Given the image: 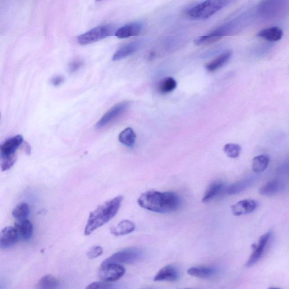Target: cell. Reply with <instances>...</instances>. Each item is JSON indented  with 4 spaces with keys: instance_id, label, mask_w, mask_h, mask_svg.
Returning a JSON list of instances; mask_svg holds the SVG:
<instances>
[{
    "instance_id": "cell-16",
    "label": "cell",
    "mask_w": 289,
    "mask_h": 289,
    "mask_svg": "<svg viewBox=\"0 0 289 289\" xmlns=\"http://www.w3.org/2000/svg\"><path fill=\"white\" fill-rule=\"evenodd\" d=\"M258 180L256 177L252 176L245 178L239 181H237L227 188V192L229 195H235L248 189L253 186Z\"/></svg>"
},
{
    "instance_id": "cell-8",
    "label": "cell",
    "mask_w": 289,
    "mask_h": 289,
    "mask_svg": "<svg viewBox=\"0 0 289 289\" xmlns=\"http://www.w3.org/2000/svg\"><path fill=\"white\" fill-rule=\"evenodd\" d=\"M272 237V232L269 231L261 236L258 242L254 247L253 253L247 260L246 265L250 267L254 265L262 258Z\"/></svg>"
},
{
    "instance_id": "cell-17",
    "label": "cell",
    "mask_w": 289,
    "mask_h": 289,
    "mask_svg": "<svg viewBox=\"0 0 289 289\" xmlns=\"http://www.w3.org/2000/svg\"><path fill=\"white\" fill-rule=\"evenodd\" d=\"M142 45L141 41H136L128 44L118 49L113 56V61H118L131 56L138 50Z\"/></svg>"
},
{
    "instance_id": "cell-28",
    "label": "cell",
    "mask_w": 289,
    "mask_h": 289,
    "mask_svg": "<svg viewBox=\"0 0 289 289\" xmlns=\"http://www.w3.org/2000/svg\"><path fill=\"white\" fill-rule=\"evenodd\" d=\"M30 212L29 205L25 203H21L13 209L12 215L17 220H22L26 219L29 216Z\"/></svg>"
},
{
    "instance_id": "cell-22",
    "label": "cell",
    "mask_w": 289,
    "mask_h": 289,
    "mask_svg": "<svg viewBox=\"0 0 289 289\" xmlns=\"http://www.w3.org/2000/svg\"><path fill=\"white\" fill-rule=\"evenodd\" d=\"M283 183L279 180H273L266 183L260 188L259 194L265 197L276 196L282 189Z\"/></svg>"
},
{
    "instance_id": "cell-33",
    "label": "cell",
    "mask_w": 289,
    "mask_h": 289,
    "mask_svg": "<svg viewBox=\"0 0 289 289\" xmlns=\"http://www.w3.org/2000/svg\"><path fill=\"white\" fill-rule=\"evenodd\" d=\"M113 285L110 282L107 281H97L92 282L87 286L86 288L88 289L94 288H112Z\"/></svg>"
},
{
    "instance_id": "cell-6",
    "label": "cell",
    "mask_w": 289,
    "mask_h": 289,
    "mask_svg": "<svg viewBox=\"0 0 289 289\" xmlns=\"http://www.w3.org/2000/svg\"><path fill=\"white\" fill-rule=\"evenodd\" d=\"M144 253L143 250L137 247H131L118 251L109 258L105 260L104 263H115L118 264H134L143 259Z\"/></svg>"
},
{
    "instance_id": "cell-34",
    "label": "cell",
    "mask_w": 289,
    "mask_h": 289,
    "mask_svg": "<svg viewBox=\"0 0 289 289\" xmlns=\"http://www.w3.org/2000/svg\"><path fill=\"white\" fill-rule=\"evenodd\" d=\"M84 62L80 59H75L71 62L69 65V70L70 72L73 73L76 72L79 68L83 65Z\"/></svg>"
},
{
    "instance_id": "cell-18",
    "label": "cell",
    "mask_w": 289,
    "mask_h": 289,
    "mask_svg": "<svg viewBox=\"0 0 289 289\" xmlns=\"http://www.w3.org/2000/svg\"><path fill=\"white\" fill-rule=\"evenodd\" d=\"M227 188L226 184L222 181L213 182L205 192L203 199V203H209L221 195L224 191L227 192Z\"/></svg>"
},
{
    "instance_id": "cell-11",
    "label": "cell",
    "mask_w": 289,
    "mask_h": 289,
    "mask_svg": "<svg viewBox=\"0 0 289 289\" xmlns=\"http://www.w3.org/2000/svg\"><path fill=\"white\" fill-rule=\"evenodd\" d=\"M19 237V234L16 227L4 228L2 231L1 237H0V247L2 250L11 248L16 244Z\"/></svg>"
},
{
    "instance_id": "cell-21",
    "label": "cell",
    "mask_w": 289,
    "mask_h": 289,
    "mask_svg": "<svg viewBox=\"0 0 289 289\" xmlns=\"http://www.w3.org/2000/svg\"><path fill=\"white\" fill-rule=\"evenodd\" d=\"M15 227L23 240L29 241L33 236V225L28 219L18 220Z\"/></svg>"
},
{
    "instance_id": "cell-23",
    "label": "cell",
    "mask_w": 289,
    "mask_h": 289,
    "mask_svg": "<svg viewBox=\"0 0 289 289\" xmlns=\"http://www.w3.org/2000/svg\"><path fill=\"white\" fill-rule=\"evenodd\" d=\"M136 226L130 220H125L119 223L116 227L110 228V232L116 236L128 235L135 231Z\"/></svg>"
},
{
    "instance_id": "cell-36",
    "label": "cell",
    "mask_w": 289,
    "mask_h": 289,
    "mask_svg": "<svg viewBox=\"0 0 289 289\" xmlns=\"http://www.w3.org/2000/svg\"><path fill=\"white\" fill-rule=\"evenodd\" d=\"M95 1H96V2H102V1H103V0H95Z\"/></svg>"
},
{
    "instance_id": "cell-29",
    "label": "cell",
    "mask_w": 289,
    "mask_h": 289,
    "mask_svg": "<svg viewBox=\"0 0 289 289\" xmlns=\"http://www.w3.org/2000/svg\"><path fill=\"white\" fill-rule=\"evenodd\" d=\"M59 285L58 279L53 275H45L41 278L37 285L39 288H56Z\"/></svg>"
},
{
    "instance_id": "cell-30",
    "label": "cell",
    "mask_w": 289,
    "mask_h": 289,
    "mask_svg": "<svg viewBox=\"0 0 289 289\" xmlns=\"http://www.w3.org/2000/svg\"><path fill=\"white\" fill-rule=\"evenodd\" d=\"M224 151L228 157L236 158L239 157L241 148L240 145L235 144H228L224 146Z\"/></svg>"
},
{
    "instance_id": "cell-14",
    "label": "cell",
    "mask_w": 289,
    "mask_h": 289,
    "mask_svg": "<svg viewBox=\"0 0 289 289\" xmlns=\"http://www.w3.org/2000/svg\"><path fill=\"white\" fill-rule=\"evenodd\" d=\"M257 206L256 202L253 200H242L232 206V212L235 216H242L254 212Z\"/></svg>"
},
{
    "instance_id": "cell-1",
    "label": "cell",
    "mask_w": 289,
    "mask_h": 289,
    "mask_svg": "<svg viewBox=\"0 0 289 289\" xmlns=\"http://www.w3.org/2000/svg\"><path fill=\"white\" fill-rule=\"evenodd\" d=\"M137 202L142 208L157 213L176 212L181 205L179 196L171 191H146L140 196Z\"/></svg>"
},
{
    "instance_id": "cell-20",
    "label": "cell",
    "mask_w": 289,
    "mask_h": 289,
    "mask_svg": "<svg viewBox=\"0 0 289 289\" xmlns=\"http://www.w3.org/2000/svg\"><path fill=\"white\" fill-rule=\"evenodd\" d=\"M283 31L278 27H270L260 30L258 34L259 38L265 40L275 42L280 40L283 36Z\"/></svg>"
},
{
    "instance_id": "cell-10",
    "label": "cell",
    "mask_w": 289,
    "mask_h": 289,
    "mask_svg": "<svg viewBox=\"0 0 289 289\" xmlns=\"http://www.w3.org/2000/svg\"><path fill=\"white\" fill-rule=\"evenodd\" d=\"M288 2V0H262L259 6V12L264 16L276 15Z\"/></svg>"
},
{
    "instance_id": "cell-5",
    "label": "cell",
    "mask_w": 289,
    "mask_h": 289,
    "mask_svg": "<svg viewBox=\"0 0 289 289\" xmlns=\"http://www.w3.org/2000/svg\"><path fill=\"white\" fill-rule=\"evenodd\" d=\"M237 33L236 27L232 21L227 23L218 28L214 30L210 33L200 37L195 41L196 45H208L217 42L220 39L227 36H229Z\"/></svg>"
},
{
    "instance_id": "cell-9",
    "label": "cell",
    "mask_w": 289,
    "mask_h": 289,
    "mask_svg": "<svg viewBox=\"0 0 289 289\" xmlns=\"http://www.w3.org/2000/svg\"><path fill=\"white\" fill-rule=\"evenodd\" d=\"M129 106L130 103L128 102H122L115 105L100 119L98 123L96 124V128L98 129H102V128L107 126L125 113Z\"/></svg>"
},
{
    "instance_id": "cell-12",
    "label": "cell",
    "mask_w": 289,
    "mask_h": 289,
    "mask_svg": "<svg viewBox=\"0 0 289 289\" xmlns=\"http://www.w3.org/2000/svg\"><path fill=\"white\" fill-rule=\"evenodd\" d=\"M24 143V137L17 135L7 140L1 146V158L16 155L17 150Z\"/></svg>"
},
{
    "instance_id": "cell-31",
    "label": "cell",
    "mask_w": 289,
    "mask_h": 289,
    "mask_svg": "<svg viewBox=\"0 0 289 289\" xmlns=\"http://www.w3.org/2000/svg\"><path fill=\"white\" fill-rule=\"evenodd\" d=\"M17 160V156L1 158V168L2 171H6L11 168Z\"/></svg>"
},
{
    "instance_id": "cell-35",
    "label": "cell",
    "mask_w": 289,
    "mask_h": 289,
    "mask_svg": "<svg viewBox=\"0 0 289 289\" xmlns=\"http://www.w3.org/2000/svg\"><path fill=\"white\" fill-rule=\"evenodd\" d=\"M65 80V77L62 76H56L52 78L51 83L54 86H59L63 83Z\"/></svg>"
},
{
    "instance_id": "cell-19",
    "label": "cell",
    "mask_w": 289,
    "mask_h": 289,
    "mask_svg": "<svg viewBox=\"0 0 289 289\" xmlns=\"http://www.w3.org/2000/svg\"><path fill=\"white\" fill-rule=\"evenodd\" d=\"M232 56L231 51H226L219 55L214 60L209 62L206 65V68L208 71L212 72L216 71L226 65L230 61Z\"/></svg>"
},
{
    "instance_id": "cell-3",
    "label": "cell",
    "mask_w": 289,
    "mask_h": 289,
    "mask_svg": "<svg viewBox=\"0 0 289 289\" xmlns=\"http://www.w3.org/2000/svg\"><path fill=\"white\" fill-rule=\"evenodd\" d=\"M235 1L236 0H205L190 9L188 12V15L194 20L208 19Z\"/></svg>"
},
{
    "instance_id": "cell-13",
    "label": "cell",
    "mask_w": 289,
    "mask_h": 289,
    "mask_svg": "<svg viewBox=\"0 0 289 289\" xmlns=\"http://www.w3.org/2000/svg\"><path fill=\"white\" fill-rule=\"evenodd\" d=\"M143 28L140 22L130 23L117 30L115 35L119 39H127L139 35Z\"/></svg>"
},
{
    "instance_id": "cell-27",
    "label": "cell",
    "mask_w": 289,
    "mask_h": 289,
    "mask_svg": "<svg viewBox=\"0 0 289 289\" xmlns=\"http://www.w3.org/2000/svg\"><path fill=\"white\" fill-rule=\"evenodd\" d=\"M177 86V82L172 77H167L160 80L158 85V89L160 93L167 94L172 92Z\"/></svg>"
},
{
    "instance_id": "cell-24",
    "label": "cell",
    "mask_w": 289,
    "mask_h": 289,
    "mask_svg": "<svg viewBox=\"0 0 289 289\" xmlns=\"http://www.w3.org/2000/svg\"><path fill=\"white\" fill-rule=\"evenodd\" d=\"M217 272V269L213 267H195L187 270V273L190 276L201 279L212 277Z\"/></svg>"
},
{
    "instance_id": "cell-4",
    "label": "cell",
    "mask_w": 289,
    "mask_h": 289,
    "mask_svg": "<svg viewBox=\"0 0 289 289\" xmlns=\"http://www.w3.org/2000/svg\"><path fill=\"white\" fill-rule=\"evenodd\" d=\"M116 29L113 25H101L78 36L77 41L82 45L93 44L109 38L114 33H116Z\"/></svg>"
},
{
    "instance_id": "cell-2",
    "label": "cell",
    "mask_w": 289,
    "mask_h": 289,
    "mask_svg": "<svg viewBox=\"0 0 289 289\" xmlns=\"http://www.w3.org/2000/svg\"><path fill=\"white\" fill-rule=\"evenodd\" d=\"M123 197L119 196L110 200L91 212L84 229V235L89 236L95 230L108 223L120 209Z\"/></svg>"
},
{
    "instance_id": "cell-26",
    "label": "cell",
    "mask_w": 289,
    "mask_h": 289,
    "mask_svg": "<svg viewBox=\"0 0 289 289\" xmlns=\"http://www.w3.org/2000/svg\"><path fill=\"white\" fill-rule=\"evenodd\" d=\"M269 157L268 155L262 154L256 156L253 160L252 168L257 173L264 171L269 163Z\"/></svg>"
},
{
    "instance_id": "cell-32",
    "label": "cell",
    "mask_w": 289,
    "mask_h": 289,
    "mask_svg": "<svg viewBox=\"0 0 289 289\" xmlns=\"http://www.w3.org/2000/svg\"><path fill=\"white\" fill-rule=\"evenodd\" d=\"M103 248L100 246H94L87 252V256L90 259L97 258L98 257L102 255L103 253Z\"/></svg>"
},
{
    "instance_id": "cell-15",
    "label": "cell",
    "mask_w": 289,
    "mask_h": 289,
    "mask_svg": "<svg viewBox=\"0 0 289 289\" xmlns=\"http://www.w3.org/2000/svg\"><path fill=\"white\" fill-rule=\"evenodd\" d=\"M179 278V272L177 269L171 265L165 266L156 274L155 281L174 282Z\"/></svg>"
},
{
    "instance_id": "cell-7",
    "label": "cell",
    "mask_w": 289,
    "mask_h": 289,
    "mask_svg": "<svg viewBox=\"0 0 289 289\" xmlns=\"http://www.w3.org/2000/svg\"><path fill=\"white\" fill-rule=\"evenodd\" d=\"M126 272V269L120 264L104 263L101 265L99 275L103 281L109 282L118 280Z\"/></svg>"
},
{
    "instance_id": "cell-25",
    "label": "cell",
    "mask_w": 289,
    "mask_h": 289,
    "mask_svg": "<svg viewBox=\"0 0 289 289\" xmlns=\"http://www.w3.org/2000/svg\"><path fill=\"white\" fill-rule=\"evenodd\" d=\"M136 140V135L132 128L128 127L124 130L119 135V141L127 147L134 146Z\"/></svg>"
}]
</instances>
